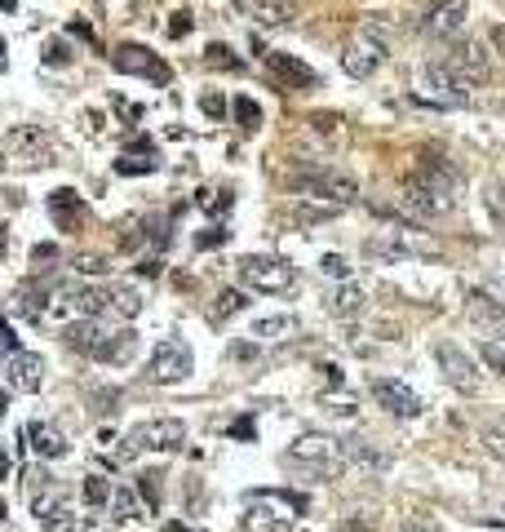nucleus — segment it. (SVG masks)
Segmentation results:
<instances>
[{
    "instance_id": "obj_20",
    "label": "nucleus",
    "mask_w": 505,
    "mask_h": 532,
    "mask_svg": "<svg viewBox=\"0 0 505 532\" xmlns=\"http://www.w3.org/2000/svg\"><path fill=\"white\" fill-rule=\"evenodd\" d=\"M448 63L461 71L466 80H488L492 76V67H488V54H483V45H474V40H461V45H452L448 49Z\"/></svg>"
},
{
    "instance_id": "obj_17",
    "label": "nucleus",
    "mask_w": 505,
    "mask_h": 532,
    "mask_svg": "<svg viewBox=\"0 0 505 532\" xmlns=\"http://www.w3.org/2000/svg\"><path fill=\"white\" fill-rule=\"evenodd\" d=\"M49 222H54L58 231H80L85 227V196H76L71 187H58V191H49Z\"/></svg>"
},
{
    "instance_id": "obj_37",
    "label": "nucleus",
    "mask_w": 505,
    "mask_h": 532,
    "mask_svg": "<svg viewBox=\"0 0 505 532\" xmlns=\"http://www.w3.org/2000/svg\"><path fill=\"white\" fill-rule=\"evenodd\" d=\"M231 111H235V120H240V129H257V125H262V107H257L253 98H235Z\"/></svg>"
},
{
    "instance_id": "obj_36",
    "label": "nucleus",
    "mask_w": 505,
    "mask_h": 532,
    "mask_svg": "<svg viewBox=\"0 0 505 532\" xmlns=\"http://www.w3.org/2000/svg\"><path fill=\"white\" fill-rule=\"evenodd\" d=\"M160 160L156 156H120L116 160V173H125V178H138V173H156Z\"/></svg>"
},
{
    "instance_id": "obj_44",
    "label": "nucleus",
    "mask_w": 505,
    "mask_h": 532,
    "mask_svg": "<svg viewBox=\"0 0 505 532\" xmlns=\"http://www.w3.org/2000/svg\"><path fill=\"white\" fill-rule=\"evenodd\" d=\"M45 63H54V67L71 63V54H67V45H63V40H49V45H45Z\"/></svg>"
},
{
    "instance_id": "obj_31",
    "label": "nucleus",
    "mask_w": 505,
    "mask_h": 532,
    "mask_svg": "<svg viewBox=\"0 0 505 532\" xmlns=\"http://www.w3.org/2000/svg\"><path fill=\"white\" fill-rule=\"evenodd\" d=\"M80 497H85V506H94L102 510L111 501V484L102 475H85V484H80Z\"/></svg>"
},
{
    "instance_id": "obj_49",
    "label": "nucleus",
    "mask_w": 505,
    "mask_h": 532,
    "mask_svg": "<svg viewBox=\"0 0 505 532\" xmlns=\"http://www.w3.org/2000/svg\"><path fill=\"white\" fill-rule=\"evenodd\" d=\"M222 240H226V231H222V227H213V231H204L195 244H200V249H213V244H222Z\"/></svg>"
},
{
    "instance_id": "obj_52",
    "label": "nucleus",
    "mask_w": 505,
    "mask_h": 532,
    "mask_svg": "<svg viewBox=\"0 0 505 532\" xmlns=\"http://www.w3.org/2000/svg\"><path fill=\"white\" fill-rule=\"evenodd\" d=\"M9 67V54H5V40H0V71Z\"/></svg>"
},
{
    "instance_id": "obj_10",
    "label": "nucleus",
    "mask_w": 505,
    "mask_h": 532,
    "mask_svg": "<svg viewBox=\"0 0 505 532\" xmlns=\"http://www.w3.org/2000/svg\"><path fill=\"white\" fill-rule=\"evenodd\" d=\"M435 360L443 368V382L452 386V391H461V395H479L483 391V377H479V368H474V360L461 346H452V342H439L435 346Z\"/></svg>"
},
{
    "instance_id": "obj_42",
    "label": "nucleus",
    "mask_w": 505,
    "mask_h": 532,
    "mask_svg": "<svg viewBox=\"0 0 505 532\" xmlns=\"http://www.w3.org/2000/svg\"><path fill=\"white\" fill-rule=\"evenodd\" d=\"M319 271H324L328 280H337V284H342V280H350V266H346V258H342V253H328V258L319 262Z\"/></svg>"
},
{
    "instance_id": "obj_15",
    "label": "nucleus",
    "mask_w": 505,
    "mask_h": 532,
    "mask_svg": "<svg viewBox=\"0 0 505 532\" xmlns=\"http://www.w3.org/2000/svg\"><path fill=\"white\" fill-rule=\"evenodd\" d=\"M40 382H45V360H40L36 351H14L5 360V386L18 395H32L40 391Z\"/></svg>"
},
{
    "instance_id": "obj_21",
    "label": "nucleus",
    "mask_w": 505,
    "mask_h": 532,
    "mask_svg": "<svg viewBox=\"0 0 505 532\" xmlns=\"http://www.w3.org/2000/svg\"><path fill=\"white\" fill-rule=\"evenodd\" d=\"M27 439H32V453H36V457H45V462H58V457H67V453H71L67 435L58 431L54 422H32V426H27Z\"/></svg>"
},
{
    "instance_id": "obj_34",
    "label": "nucleus",
    "mask_w": 505,
    "mask_h": 532,
    "mask_svg": "<svg viewBox=\"0 0 505 532\" xmlns=\"http://www.w3.org/2000/svg\"><path fill=\"white\" fill-rule=\"evenodd\" d=\"M160 470H142L138 475V493H142V501H147L151 510H160V497H164V484H160Z\"/></svg>"
},
{
    "instance_id": "obj_33",
    "label": "nucleus",
    "mask_w": 505,
    "mask_h": 532,
    "mask_svg": "<svg viewBox=\"0 0 505 532\" xmlns=\"http://www.w3.org/2000/svg\"><path fill=\"white\" fill-rule=\"evenodd\" d=\"M204 67H213V71H240L244 63L235 58L231 45H209V49H204Z\"/></svg>"
},
{
    "instance_id": "obj_41",
    "label": "nucleus",
    "mask_w": 505,
    "mask_h": 532,
    "mask_svg": "<svg viewBox=\"0 0 505 532\" xmlns=\"http://www.w3.org/2000/svg\"><path fill=\"white\" fill-rule=\"evenodd\" d=\"M483 448L505 462V422H488V426H483Z\"/></svg>"
},
{
    "instance_id": "obj_24",
    "label": "nucleus",
    "mask_w": 505,
    "mask_h": 532,
    "mask_svg": "<svg viewBox=\"0 0 505 532\" xmlns=\"http://www.w3.org/2000/svg\"><path fill=\"white\" fill-rule=\"evenodd\" d=\"M98 342H102V324L98 320H71L63 329V346L76 355H89L94 360L98 355Z\"/></svg>"
},
{
    "instance_id": "obj_7",
    "label": "nucleus",
    "mask_w": 505,
    "mask_h": 532,
    "mask_svg": "<svg viewBox=\"0 0 505 532\" xmlns=\"http://www.w3.org/2000/svg\"><path fill=\"white\" fill-rule=\"evenodd\" d=\"M0 151H9L14 165H23V169L54 165V156H58L54 133H49L45 125H14L5 138H0Z\"/></svg>"
},
{
    "instance_id": "obj_4",
    "label": "nucleus",
    "mask_w": 505,
    "mask_h": 532,
    "mask_svg": "<svg viewBox=\"0 0 505 532\" xmlns=\"http://www.w3.org/2000/svg\"><path fill=\"white\" fill-rule=\"evenodd\" d=\"M182 444H187V426H182L178 417H156V422L133 426V431L120 439L116 457L120 462H133V457H142V453H178Z\"/></svg>"
},
{
    "instance_id": "obj_39",
    "label": "nucleus",
    "mask_w": 505,
    "mask_h": 532,
    "mask_svg": "<svg viewBox=\"0 0 505 532\" xmlns=\"http://www.w3.org/2000/svg\"><path fill=\"white\" fill-rule=\"evenodd\" d=\"M479 360L488 368H497V373L505 377V342H492V337H483L479 342Z\"/></svg>"
},
{
    "instance_id": "obj_45",
    "label": "nucleus",
    "mask_w": 505,
    "mask_h": 532,
    "mask_svg": "<svg viewBox=\"0 0 505 532\" xmlns=\"http://www.w3.org/2000/svg\"><path fill=\"white\" fill-rule=\"evenodd\" d=\"M187 32H191V14H187V9H182V14H173V23H169V36H173V40H182Z\"/></svg>"
},
{
    "instance_id": "obj_27",
    "label": "nucleus",
    "mask_w": 505,
    "mask_h": 532,
    "mask_svg": "<svg viewBox=\"0 0 505 532\" xmlns=\"http://www.w3.org/2000/svg\"><path fill=\"white\" fill-rule=\"evenodd\" d=\"M293 333H297V315H262V320H253L257 342H288Z\"/></svg>"
},
{
    "instance_id": "obj_5",
    "label": "nucleus",
    "mask_w": 505,
    "mask_h": 532,
    "mask_svg": "<svg viewBox=\"0 0 505 532\" xmlns=\"http://www.w3.org/2000/svg\"><path fill=\"white\" fill-rule=\"evenodd\" d=\"M293 191L297 196H311L324 200L328 209H346V204L359 200V182L342 169H328V165H311L302 173H293Z\"/></svg>"
},
{
    "instance_id": "obj_53",
    "label": "nucleus",
    "mask_w": 505,
    "mask_h": 532,
    "mask_svg": "<svg viewBox=\"0 0 505 532\" xmlns=\"http://www.w3.org/2000/svg\"><path fill=\"white\" fill-rule=\"evenodd\" d=\"M5 408H9V391H0V417H5Z\"/></svg>"
},
{
    "instance_id": "obj_12",
    "label": "nucleus",
    "mask_w": 505,
    "mask_h": 532,
    "mask_svg": "<svg viewBox=\"0 0 505 532\" xmlns=\"http://www.w3.org/2000/svg\"><path fill=\"white\" fill-rule=\"evenodd\" d=\"M27 497H32V510L40 515V524H45V519H54L58 510H67L71 506V493L63 484H58L54 475L45 479V470H27Z\"/></svg>"
},
{
    "instance_id": "obj_35",
    "label": "nucleus",
    "mask_w": 505,
    "mask_h": 532,
    "mask_svg": "<svg viewBox=\"0 0 505 532\" xmlns=\"http://www.w3.org/2000/svg\"><path fill=\"white\" fill-rule=\"evenodd\" d=\"M45 532H89V524L76 515V506H67V510H58L54 519H45Z\"/></svg>"
},
{
    "instance_id": "obj_50",
    "label": "nucleus",
    "mask_w": 505,
    "mask_h": 532,
    "mask_svg": "<svg viewBox=\"0 0 505 532\" xmlns=\"http://www.w3.org/2000/svg\"><path fill=\"white\" fill-rule=\"evenodd\" d=\"M492 49H497V54L505 58V23H501V27H492Z\"/></svg>"
},
{
    "instance_id": "obj_26",
    "label": "nucleus",
    "mask_w": 505,
    "mask_h": 532,
    "mask_svg": "<svg viewBox=\"0 0 505 532\" xmlns=\"http://www.w3.org/2000/svg\"><path fill=\"white\" fill-rule=\"evenodd\" d=\"M240 524L244 532H293V515L275 510V501H271V506H249Z\"/></svg>"
},
{
    "instance_id": "obj_6",
    "label": "nucleus",
    "mask_w": 505,
    "mask_h": 532,
    "mask_svg": "<svg viewBox=\"0 0 505 532\" xmlns=\"http://www.w3.org/2000/svg\"><path fill=\"white\" fill-rule=\"evenodd\" d=\"M421 89H426L430 102L439 107H470L474 102V80H466L448 58H435V63L421 67Z\"/></svg>"
},
{
    "instance_id": "obj_47",
    "label": "nucleus",
    "mask_w": 505,
    "mask_h": 532,
    "mask_svg": "<svg viewBox=\"0 0 505 532\" xmlns=\"http://www.w3.org/2000/svg\"><path fill=\"white\" fill-rule=\"evenodd\" d=\"M200 107H204V116H213V120H218L222 111H226V102H222L218 94H204V98H200Z\"/></svg>"
},
{
    "instance_id": "obj_18",
    "label": "nucleus",
    "mask_w": 505,
    "mask_h": 532,
    "mask_svg": "<svg viewBox=\"0 0 505 532\" xmlns=\"http://www.w3.org/2000/svg\"><path fill=\"white\" fill-rule=\"evenodd\" d=\"M266 71H271V76L280 80L284 89H311L315 85V71L306 67L302 58L280 54V49H271V54H266Z\"/></svg>"
},
{
    "instance_id": "obj_9",
    "label": "nucleus",
    "mask_w": 505,
    "mask_h": 532,
    "mask_svg": "<svg viewBox=\"0 0 505 532\" xmlns=\"http://www.w3.org/2000/svg\"><path fill=\"white\" fill-rule=\"evenodd\" d=\"M147 373H151V382H156V386H178V382H187V377L195 373L191 346L182 342V337H164L156 351H151Z\"/></svg>"
},
{
    "instance_id": "obj_48",
    "label": "nucleus",
    "mask_w": 505,
    "mask_h": 532,
    "mask_svg": "<svg viewBox=\"0 0 505 532\" xmlns=\"http://www.w3.org/2000/svg\"><path fill=\"white\" fill-rule=\"evenodd\" d=\"M404 532H443V528L435 524V519H408Z\"/></svg>"
},
{
    "instance_id": "obj_3",
    "label": "nucleus",
    "mask_w": 505,
    "mask_h": 532,
    "mask_svg": "<svg viewBox=\"0 0 505 532\" xmlns=\"http://www.w3.org/2000/svg\"><path fill=\"white\" fill-rule=\"evenodd\" d=\"M284 462L288 466H302V470H311V475L319 479H337V475H346V448H342V439H333V435H297L293 439V448L284 453Z\"/></svg>"
},
{
    "instance_id": "obj_29",
    "label": "nucleus",
    "mask_w": 505,
    "mask_h": 532,
    "mask_svg": "<svg viewBox=\"0 0 505 532\" xmlns=\"http://www.w3.org/2000/svg\"><path fill=\"white\" fill-rule=\"evenodd\" d=\"M107 293H111L107 311L116 315V320H133V315L142 311V293L133 289V284H116V289H107Z\"/></svg>"
},
{
    "instance_id": "obj_23",
    "label": "nucleus",
    "mask_w": 505,
    "mask_h": 532,
    "mask_svg": "<svg viewBox=\"0 0 505 532\" xmlns=\"http://www.w3.org/2000/svg\"><path fill=\"white\" fill-rule=\"evenodd\" d=\"M364 289L359 284H350V280H342L337 289H328L324 293V306H328V315H337V320H355L359 311H364Z\"/></svg>"
},
{
    "instance_id": "obj_56",
    "label": "nucleus",
    "mask_w": 505,
    "mask_h": 532,
    "mask_svg": "<svg viewBox=\"0 0 505 532\" xmlns=\"http://www.w3.org/2000/svg\"><path fill=\"white\" fill-rule=\"evenodd\" d=\"M0 519H5V506H0Z\"/></svg>"
},
{
    "instance_id": "obj_32",
    "label": "nucleus",
    "mask_w": 505,
    "mask_h": 532,
    "mask_svg": "<svg viewBox=\"0 0 505 532\" xmlns=\"http://www.w3.org/2000/svg\"><path fill=\"white\" fill-rule=\"evenodd\" d=\"M244 306H249V298H244L240 289H222L218 302H213V320H231V315H240Z\"/></svg>"
},
{
    "instance_id": "obj_11",
    "label": "nucleus",
    "mask_w": 505,
    "mask_h": 532,
    "mask_svg": "<svg viewBox=\"0 0 505 532\" xmlns=\"http://www.w3.org/2000/svg\"><path fill=\"white\" fill-rule=\"evenodd\" d=\"M111 67H116L120 76H142V80H151V85H169V76H173V71L164 67L147 45H120L116 54H111Z\"/></svg>"
},
{
    "instance_id": "obj_8",
    "label": "nucleus",
    "mask_w": 505,
    "mask_h": 532,
    "mask_svg": "<svg viewBox=\"0 0 505 532\" xmlns=\"http://www.w3.org/2000/svg\"><path fill=\"white\" fill-rule=\"evenodd\" d=\"M240 280L257 293H293L297 289V271L284 258H266V253H249L240 258Z\"/></svg>"
},
{
    "instance_id": "obj_1",
    "label": "nucleus",
    "mask_w": 505,
    "mask_h": 532,
    "mask_svg": "<svg viewBox=\"0 0 505 532\" xmlns=\"http://www.w3.org/2000/svg\"><path fill=\"white\" fill-rule=\"evenodd\" d=\"M399 209L404 218L417 227L426 218H443V213L457 209V173L439 160H417L404 178V191H399Z\"/></svg>"
},
{
    "instance_id": "obj_22",
    "label": "nucleus",
    "mask_w": 505,
    "mask_h": 532,
    "mask_svg": "<svg viewBox=\"0 0 505 532\" xmlns=\"http://www.w3.org/2000/svg\"><path fill=\"white\" fill-rule=\"evenodd\" d=\"M63 302L76 311V320H98L102 311H107V302H111V293L107 289H98V284H76V289H67L63 293Z\"/></svg>"
},
{
    "instance_id": "obj_30",
    "label": "nucleus",
    "mask_w": 505,
    "mask_h": 532,
    "mask_svg": "<svg viewBox=\"0 0 505 532\" xmlns=\"http://www.w3.org/2000/svg\"><path fill=\"white\" fill-rule=\"evenodd\" d=\"M45 302H49V289H40V284H23V289H18V311L32 315V320H40Z\"/></svg>"
},
{
    "instance_id": "obj_19",
    "label": "nucleus",
    "mask_w": 505,
    "mask_h": 532,
    "mask_svg": "<svg viewBox=\"0 0 505 532\" xmlns=\"http://www.w3.org/2000/svg\"><path fill=\"white\" fill-rule=\"evenodd\" d=\"M133 355H138V333L129 329H111V333H102V342H98V355L94 360L98 364H111V368H125Z\"/></svg>"
},
{
    "instance_id": "obj_28",
    "label": "nucleus",
    "mask_w": 505,
    "mask_h": 532,
    "mask_svg": "<svg viewBox=\"0 0 505 532\" xmlns=\"http://www.w3.org/2000/svg\"><path fill=\"white\" fill-rule=\"evenodd\" d=\"M107 510H111V519H116V524H138V519H142V501H138L133 488H111Z\"/></svg>"
},
{
    "instance_id": "obj_13",
    "label": "nucleus",
    "mask_w": 505,
    "mask_h": 532,
    "mask_svg": "<svg viewBox=\"0 0 505 532\" xmlns=\"http://www.w3.org/2000/svg\"><path fill=\"white\" fill-rule=\"evenodd\" d=\"M466 14H470L466 0H439V5H430L426 18H421V36L426 40H452L461 27H466Z\"/></svg>"
},
{
    "instance_id": "obj_40",
    "label": "nucleus",
    "mask_w": 505,
    "mask_h": 532,
    "mask_svg": "<svg viewBox=\"0 0 505 532\" xmlns=\"http://www.w3.org/2000/svg\"><path fill=\"white\" fill-rule=\"evenodd\" d=\"M71 266H76V275H107L111 271V258H102V253H80Z\"/></svg>"
},
{
    "instance_id": "obj_46",
    "label": "nucleus",
    "mask_w": 505,
    "mask_h": 532,
    "mask_svg": "<svg viewBox=\"0 0 505 532\" xmlns=\"http://www.w3.org/2000/svg\"><path fill=\"white\" fill-rule=\"evenodd\" d=\"M32 262H36V266L58 262V244H36V249H32Z\"/></svg>"
},
{
    "instance_id": "obj_38",
    "label": "nucleus",
    "mask_w": 505,
    "mask_h": 532,
    "mask_svg": "<svg viewBox=\"0 0 505 532\" xmlns=\"http://www.w3.org/2000/svg\"><path fill=\"white\" fill-rule=\"evenodd\" d=\"M306 125H311L319 138H328V142H342V138H346V125H342L337 116H311Z\"/></svg>"
},
{
    "instance_id": "obj_16",
    "label": "nucleus",
    "mask_w": 505,
    "mask_h": 532,
    "mask_svg": "<svg viewBox=\"0 0 505 532\" xmlns=\"http://www.w3.org/2000/svg\"><path fill=\"white\" fill-rule=\"evenodd\" d=\"M466 315H470L474 329L488 333L492 342H501V337H505V302H501V298H492V293L474 289L470 302H466Z\"/></svg>"
},
{
    "instance_id": "obj_2",
    "label": "nucleus",
    "mask_w": 505,
    "mask_h": 532,
    "mask_svg": "<svg viewBox=\"0 0 505 532\" xmlns=\"http://www.w3.org/2000/svg\"><path fill=\"white\" fill-rule=\"evenodd\" d=\"M390 14H364L355 23V32L342 45V71L350 80H368L373 71L390 58Z\"/></svg>"
},
{
    "instance_id": "obj_14",
    "label": "nucleus",
    "mask_w": 505,
    "mask_h": 532,
    "mask_svg": "<svg viewBox=\"0 0 505 532\" xmlns=\"http://www.w3.org/2000/svg\"><path fill=\"white\" fill-rule=\"evenodd\" d=\"M368 391H373V399L386 408L390 417H417L421 413V395L412 391V386L399 382V377H373Z\"/></svg>"
},
{
    "instance_id": "obj_25",
    "label": "nucleus",
    "mask_w": 505,
    "mask_h": 532,
    "mask_svg": "<svg viewBox=\"0 0 505 532\" xmlns=\"http://www.w3.org/2000/svg\"><path fill=\"white\" fill-rule=\"evenodd\" d=\"M342 448H346V466L368 470V475H381L390 466V457L377 444H368V439H342Z\"/></svg>"
},
{
    "instance_id": "obj_51",
    "label": "nucleus",
    "mask_w": 505,
    "mask_h": 532,
    "mask_svg": "<svg viewBox=\"0 0 505 532\" xmlns=\"http://www.w3.org/2000/svg\"><path fill=\"white\" fill-rule=\"evenodd\" d=\"M71 36H85V40H89V45H94V32H89V27H85V23H71Z\"/></svg>"
},
{
    "instance_id": "obj_43",
    "label": "nucleus",
    "mask_w": 505,
    "mask_h": 532,
    "mask_svg": "<svg viewBox=\"0 0 505 532\" xmlns=\"http://www.w3.org/2000/svg\"><path fill=\"white\" fill-rule=\"evenodd\" d=\"M14 351H18V337H14V329H9L5 320H0V368H5V360H9Z\"/></svg>"
},
{
    "instance_id": "obj_54",
    "label": "nucleus",
    "mask_w": 505,
    "mask_h": 532,
    "mask_svg": "<svg viewBox=\"0 0 505 532\" xmlns=\"http://www.w3.org/2000/svg\"><path fill=\"white\" fill-rule=\"evenodd\" d=\"M164 532H187V528H182V524H164Z\"/></svg>"
},
{
    "instance_id": "obj_55",
    "label": "nucleus",
    "mask_w": 505,
    "mask_h": 532,
    "mask_svg": "<svg viewBox=\"0 0 505 532\" xmlns=\"http://www.w3.org/2000/svg\"><path fill=\"white\" fill-rule=\"evenodd\" d=\"M5 470H9V466H5V457H0V479H5Z\"/></svg>"
}]
</instances>
